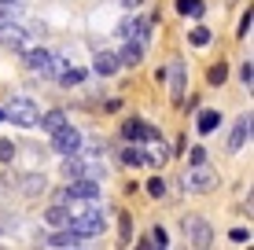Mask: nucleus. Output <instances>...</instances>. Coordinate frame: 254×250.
I'll return each instance as SVG.
<instances>
[{
    "instance_id": "8",
    "label": "nucleus",
    "mask_w": 254,
    "mask_h": 250,
    "mask_svg": "<svg viewBox=\"0 0 254 250\" xmlns=\"http://www.w3.org/2000/svg\"><path fill=\"white\" fill-rule=\"evenodd\" d=\"M52 148L63 154V158H70V154H77V151L85 148V140H81V133H77L74 125H63L56 136H52Z\"/></svg>"
},
{
    "instance_id": "16",
    "label": "nucleus",
    "mask_w": 254,
    "mask_h": 250,
    "mask_svg": "<svg viewBox=\"0 0 254 250\" xmlns=\"http://www.w3.org/2000/svg\"><path fill=\"white\" fill-rule=\"evenodd\" d=\"M77 243H81V236L74 228H56L48 236V247H77Z\"/></svg>"
},
{
    "instance_id": "17",
    "label": "nucleus",
    "mask_w": 254,
    "mask_h": 250,
    "mask_svg": "<svg viewBox=\"0 0 254 250\" xmlns=\"http://www.w3.org/2000/svg\"><path fill=\"white\" fill-rule=\"evenodd\" d=\"M85 173H89V166H85L77 154H70V158L63 162V177L66 180H85Z\"/></svg>"
},
{
    "instance_id": "34",
    "label": "nucleus",
    "mask_w": 254,
    "mask_h": 250,
    "mask_svg": "<svg viewBox=\"0 0 254 250\" xmlns=\"http://www.w3.org/2000/svg\"><path fill=\"white\" fill-rule=\"evenodd\" d=\"M0 4H15V0H0Z\"/></svg>"
},
{
    "instance_id": "28",
    "label": "nucleus",
    "mask_w": 254,
    "mask_h": 250,
    "mask_svg": "<svg viewBox=\"0 0 254 250\" xmlns=\"http://www.w3.org/2000/svg\"><path fill=\"white\" fill-rule=\"evenodd\" d=\"M15 158V144L11 140H0V162H11Z\"/></svg>"
},
{
    "instance_id": "35",
    "label": "nucleus",
    "mask_w": 254,
    "mask_h": 250,
    "mask_svg": "<svg viewBox=\"0 0 254 250\" xmlns=\"http://www.w3.org/2000/svg\"><path fill=\"white\" fill-rule=\"evenodd\" d=\"M0 122H4V110H0Z\"/></svg>"
},
{
    "instance_id": "27",
    "label": "nucleus",
    "mask_w": 254,
    "mask_h": 250,
    "mask_svg": "<svg viewBox=\"0 0 254 250\" xmlns=\"http://www.w3.org/2000/svg\"><path fill=\"white\" fill-rule=\"evenodd\" d=\"M188 162H191V166H206V151H203V148H191V151H188ZM191 166H188V169H191Z\"/></svg>"
},
{
    "instance_id": "25",
    "label": "nucleus",
    "mask_w": 254,
    "mask_h": 250,
    "mask_svg": "<svg viewBox=\"0 0 254 250\" xmlns=\"http://www.w3.org/2000/svg\"><path fill=\"white\" fill-rule=\"evenodd\" d=\"M191 45H195V48L210 45V30H206V26H195V30H191Z\"/></svg>"
},
{
    "instance_id": "13",
    "label": "nucleus",
    "mask_w": 254,
    "mask_h": 250,
    "mask_svg": "<svg viewBox=\"0 0 254 250\" xmlns=\"http://www.w3.org/2000/svg\"><path fill=\"white\" fill-rule=\"evenodd\" d=\"M37 125L45 129L48 136H56L59 129L66 125V110H59V107H56V110H48V114H41V118H37Z\"/></svg>"
},
{
    "instance_id": "29",
    "label": "nucleus",
    "mask_w": 254,
    "mask_h": 250,
    "mask_svg": "<svg viewBox=\"0 0 254 250\" xmlns=\"http://www.w3.org/2000/svg\"><path fill=\"white\" fill-rule=\"evenodd\" d=\"M240 81H243V85L251 89V81H254V66H251V59H247V63L240 66Z\"/></svg>"
},
{
    "instance_id": "23",
    "label": "nucleus",
    "mask_w": 254,
    "mask_h": 250,
    "mask_svg": "<svg viewBox=\"0 0 254 250\" xmlns=\"http://www.w3.org/2000/svg\"><path fill=\"white\" fill-rule=\"evenodd\" d=\"M177 11L188 19H203V0H177Z\"/></svg>"
},
{
    "instance_id": "10",
    "label": "nucleus",
    "mask_w": 254,
    "mask_h": 250,
    "mask_svg": "<svg viewBox=\"0 0 254 250\" xmlns=\"http://www.w3.org/2000/svg\"><path fill=\"white\" fill-rule=\"evenodd\" d=\"M185 59H173V63H170V100L173 103H181V100H185Z\"/></svg>"
},
{
    "instance_id": "1",
    "label": "nucleus",
    "mask_w": 254,
    "mask_h": 250,
    "mask_svg": "<svg viewBox=\"0 0 254 250\" xmlns=\"http://www.w3.org/2000/svg\"><path fill=\"white\" fill-rule=\"evenodd\" d=\"M66 213H70V225L66 228H74L81 239H89V236H100L103 232V206L96 202V199H66Z\"/></svg>"
},
{
    "instance_id": "4",
    "label": "nucleus",
    "mask_w": 254,
    "mask_h": 250,
    "mask_svg": "<svg viewBox=\"0 0 254 250\" xmlns=\"http://www.w3.org/2000/svg\"><path fill=\"white\" fill-rule=\"evenodd\" d=\"M181 225H185V239H188L195 250H206V247H210V239H214V228L206 225V217H199V213H188Z\"/></svg>"
},
{
    "instance_id": "3",
    "label": "nucleus",
    "mask_w": 254,
    "mask_h": 250,
    "mask_svg": "<svg viewBox=\"0 0 254 250\" xmlns=\"http://www.w3.org/2000/svg\"><path fill=\"white\" fill-rule=\"evenodd\" d=\"M118 37L147 48V41H151V19H144V15H129V19H122L118 22Z\"/></svg>"
},
{
    "instance_id": "15",
    "label": "nucleus",
    "mask_w": 254,
    "mask_h": 250,
    "mask_svg": "<svg viewBox=\"0 0 254 250\" xmlns=\"http://www.w3.org/2000/svg\"><path fill=\"white\" fill-rule=\"evenodd\" d=\"M115 55H118V66H129V70H133V66H140V59H144V48L133 45V41H126V48L115 51Z\"/></svg>"
},
{
    "instance_id": "18",
    "label": "nucleus",
    "mask_w": 254,
    "mask_h": 250,
    "mask_svg": "<svg viewBox=\"0 0 254 250\" xmlns=\"http://www.w3.org/2000/svg\"><path fill=\"white\" fill-rule=\"evenodd\" d=\"M19 188H22V195H41L48 188V180H45V173H30L19 180Z\"/></svg>"
},
{
    "instance_id": "31",
    "label": "nucleus",
    "mask_w": 254,
    "mask_h": 250,
    "mask_svg": "<svg viewBox=\"0 0 254 250\" xmlns=\"http://www.w3.org/2000/svg\"><path fill=\"white\" fill-rule=\"evenodd\" d=\"M151 239H155V243H159V247H166V239H170V236H166L162 228H155V232H151Z\"/></svg>"
},
{
    "instance_id": "6",
    "label": "nucleus",
    "mask_w": 254,
    "mask_h": 250,
    "mask_svg": "<svg viewBox=\"0 0 254 250\" xmlns=\"http://www.w3.org/2000/svg\"><path fill=\"white\" fill-rule=\"evenodd\" d=\"M181 184H185V192H210V188H217V173L210 166H191L181 177Z\"/></svg>"
},
{
    "instance_id": "32",
    "label": "nucleus",
    "mask_w": 254,
    "mask_h": 250,
    "mask_svg": "<svg viewBox=\"0 0 254 250\" xmlns=\"http://www.w3.org/2000/svg\"><path fill=\"white\" fill-rule=\"evenodd\" d=\"M232 239H236V243H243V239H251V236H247V228H232Z\"/></svg>"
},
{
    "instance_id": "5",
    "label": "nucleus",
    "mask_w": 254,
    "mask_h": 250,
    "mask_svg": "<svg viewBox=\"0 0 254 250\" xmlns=\"http://www.w3.org/2000/svg\"><path fill=\"white\" fill-rule=\"evenodd\" d=\"M0 45H4V48H15V51H22V55L37 48V45H33V33H30V30H22L19 22H4V26H0Z\"/></svg>"
},
{
    "instance_id": "12",
    "label": "nucleus",
    "mask_w": 254,
    "mask_h": 250,
    "mask_svg": "<svg viewBox=\"0 0 254 250\" xmlns=\"http://www.w3.org/2000/svg\"><path fill=\"white\" fill-rule=\"evenodd\" d=\"M247 140H251V114H243V118H236V125H232V136H229V151H240Z\"/></svg>"
},
{
    "instance_id": "20",
    "label": "nucleus",
    "mask_w": 254,
    "mask_h": 250,
    "mask_svg": "<svg viewBox=\"0 0 254 250\" xmlns=\"http://www.w3.org/2000/svg\"><path fill=\"white\" fill-rule=\"evenodd\" d=\"M221 125V114L217 110H203V114L195 118V129H199V136H206V133H214V129Z\"/></svg>"
},
{
    "instance_id": "30",
    "label": "nucleus",
    "mask_w": 254,
    "mask_h": 250,
    "mask_svg": "<svg viewBox=\"0 0 254 250\" xmlns=\"http://www.w3.org/2000/svg\"><path fill=\"white\" fill-rule=\"evenodd\" d=\"M247 33H251V11L243 15V22H240V37H247Z\"/></svg>"
},
{
    "instance_id": "33",
    "label": "nucleus",
    "mask_w": 254,
    "mask_h": 250,
    "mask_svg": "<svg viewBox=\"0 0 254 250\" xmlns=\"http://www.w3.org/2000/svg\"><path fill=\"white\" fill-rule=\"evenodd\" d=\"M118 4H126V7H140L144 0H118Z\"/></svg>"
},
{
    "instance_id": "9",
    "label": "nucleus",
    "mask_w": 254,
    "mask_h": 250,
    "mask_svg": "<svg viewBox=\"0 0 254 250\" xmlns=\"http://www.w3.org/2000/svg\"><path fill=\"white\" fill-rule=\"evenodd\" d=\"M122 136H126V140H162L155 125H144V122H136V118H129V122L122 125Z\"/></svg>"
},
{
    "instance_id": "2",
    "label": "nucleus",
    "mask_w": 254,
    "mask_h": 250,
    "mask_svg": "<svg viewBox=\"0 0 254 250\" xmlns=\"http://www.w3.org/2000/svg\"><path fill=\"white\" fill-rule=\"evenodd\" d=\"M4 118H11V125L30 129V125H37L41 107L33 100H26V96H11V100H7V107H4Z\"/></svg>"
},
{
    "instance_id": "14",
    "label": "nucleus",
    "mask_w": 254,
    "mask_h": 250,
    "mask_svg": "<svg viewBox=\"0 0 254 250\" xmlns=\"http://www.w3.org/2000/svg\"><path fill=\"white\" fill-rule=\"evenodd\" d=\"M92 70L100 74V77H111L118 70V55L115 51H96V59H92Z\"/></svg>"
},
{
    "instance_id": "11",
    "label": "nucleus",
    "mask_w": 254,
    "mask_h": 250,
    "mask_svg": "<svg viewBox=\"0 0 254 250\" xmlns=\"http://www.w3.org/2000/svg\"><path fill=\"white\" fill-rule=\"evenodd\" d=\"M66 199H100V184L96 180H70Z\"/></svg>"
},
{
    "instance_id": "19",
    "label": "nucleus",
    "mask_w": 254,
    "mask_h": 250,
    "mask_svg": "<svg viewBox=\"0 0 254 250\" xmlns=\"http://www.w3.org/2000/svg\"><path fill=\"white\" fill-rule=\"evenodd\" d=\"M45 225H52V228H66V225H70L66 206H48V210H45Z\"/></svg>"
},
{
    "instance_id": "26",
    "label": "nucleus",
    "mask_w": 254,
    "mask_h": 250,
    "mask_svg": "<svg viewBox=\"0 0 254 250\" xmlns=\"http://www.w3.org/2000/svg\"><path fill=\"white\" fill-rule=\"evenodd\" d=\"M147 195L162 199V195H166V180H162V177H151V180H147Z\"/></svg>"
},
{
    "instance_id": "21",
    "label": "nucleus",
    "mask_w": 254,
    "mask_h": 250,
    "mask_svg": "<svg viewBox=\"0 0 254 250\" xmlns=\"http://www.w3.org/2000/svg\"><path fill=\"white\" fill-rule=\"evenodd\" d=\"M59 85H66V89H70V85H81V77H85V70H77V66H59Z\"/></svg>"
},
{
    "instance_id": "24",
    "label": "nucleus",
    "mask_w": 254,
    "mask_h": 250,
    "mask_svg": "<svg viewBox=\"0 0 254 250\" xmlns=\"http://www.w3.org/2000/svg\"><path fill=\"white\" fill-rule=\"evenodd\" d=\"M225 77H229V66H225V63H217V66H210V74H206V81H210V85H221V81H225Z\"/></svg>"
},
{
    "instance_id": "22",
    "label": "nucleus",
    "mask_w": 254,
    "mask_h": 250,
    "mask_svg": "<svg viewBox=\"0 0 254 250\" xmlns=\"http://www.w3.org/2000/svg\"><path fill=\"white\" fill-rule=\"evenodd\" d=\"M122 162H126V166H151V162H147V151H140V148H126L122 151Z\"/></svg>"
},
{
    "instance_id": "7",
    "label": "nucleus",
    "mask_w": 254,
    "mask_h": 250,
    "mask_svg": "<svg viewBox=\"0 0 254 250\" xmlns=\"http://www.w3.org/2000/svg\"><path fill=\"white\" fill-rule=\"evenodd\" d=\"M26 66H30L33 74H41V77H52V74H59V59L52 55V51H45V48H33V51H26Z\"/></svg>"
}]
</instances>
